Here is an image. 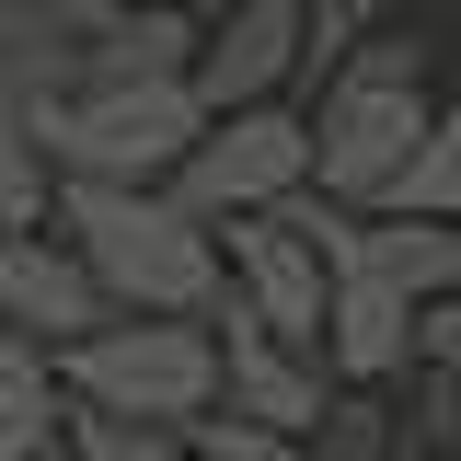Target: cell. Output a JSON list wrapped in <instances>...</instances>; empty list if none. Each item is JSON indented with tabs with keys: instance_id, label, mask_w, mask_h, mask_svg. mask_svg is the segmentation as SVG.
<instances>
[{
	"instance_id": "8992f818",
	"label": "cell",
	"mask_w": 461,
	"mask_h": 461,
	"mask_svg": "<svg viewBox=\"0 0 461 461\" xmlns=\"http://www.w3.org/2000/svg\"><path fill=\"white\" fill-rule=\"evenodd\" d=\"M208 335H220V403H230V415H254V427H312V415L335 403V369H323V346L277 335L254 300H230V288H220Z\"/></svg>"
},
{
	"instance_id": "7402d4cb",
	"label": "cell",
	"mask_w": 461,
	"mask_h": 461,
	"mask_svg": "<svg viewBox=\"0 0 461 461\" xmlns=\"http://www.w3.org/2000/svg\"><path fill=\"white\" fill-rule=\"evenodd\" d=\"M450 23H461V0H450Z\"/></svg>"
},
{
	"instance_id": "5bb4252c",
	"label": "cell",
	"mask_w": 461,
	"mask_h": 461,
	"mask_svg": "<svg viewBox=\"0 0 461 461\" xmlns=\"http://www.w3.org/2000/svg\"><path fill=\"white\" fill-rule=\"evenodd\" d=\"M381 208H427V220H461V104H438L427 115V139L403 150V173H393V196Z\"/></svg>"
},
{
	"instance_id": "5b68a950",
	"label": "cell",
	"mask_w": 461,
	"mask_h": 461,
	"mask_svg": "<svg viewBox=\"0 0 461 461\" xmlns=\"http://www.w3.org/2000/svg\"><path fill=\"white\" fill-rule=\"evenodd\" d=\"M162 185L196 208V220L277 208L288 185H312V115L288 104V93H266V104H220L196 139H185V162H173Z\"/></svg>"
},
{
	"instance_id": "ac0fdd59",
	"label": "cell",
	"mask_w": 461,
	"mask_h": 461,
	"mask_svg": "<svg viewBox=\"0 0 461 461\" xmlns=\"http://www.w3.org/2000/svg\"><path fill=\"white\" fill-rule=\"evenodd\" d=\"M403 381H415V403H403V450H438V438H461V369H450V357H415Z\"/></svg>"
},
{
	"instance_id": "ba28073f",
	"label": "cell",
	"mask_w": 461,
	"mask_h": 461,
	"mask_svg": "<svg viewBox=\"0 0 461 461\" xmlns=\"http://www.w3.org/2000/svg\"><path fill=\"white\" fill-rule=\"evenodd\" d=\"M220 266H230V300H254L277 335L323 346V242L277 208H230L220 220Z\"/></svg>"
},
{
	"instance_id": "9c48e42d",
	"label": "cell",
	"mask_w": 461,
	"mask_h": 461,
	"mask_svg": "<svg viewBox=\"0 0 461 461\" xmlns=\"http://www.w3.org/2000/svg\"><path fill=\"white\" fill-rule=\"evenodd\" d=\"M115 300H104V277L81 266V242L69 230H0V323H23V335H47V346H69V335H93Z\"/></svg>"
},
{
	"instance_id": "44dd1931",
	"label": "cell",
	"mask_w": 461,
	"mask_h": 461,
	"mask_svg": "<svg viewBox=\"0 0 461 461\" xmlns=\"http://www.w3.org/2000/svg\"><path fill=\"white\" fill-rule=\"evenodd\" d=\"M196 12H220V0H196Z\"/></svg>"
},
{
	"instance_id": "7c38bea8",
	"label": "cell",
	"mask_w": 461,
	"mask_h": 461,
	"mask_svg": "<svg viewBox=\"0 0 461 461\" xmlns=\"http://www.w3.org/2000/svg\"><path fill=\"white\" fill-rule=\"evenodd\" d=\"M300 450H312V461H403V403H393V381H335V403L300 427Z\"/></svg>"
},
{
	"instance_id": "3957f363",
	"label": "cell",
	"mask_w": 461,
	"mask_h": 461,
	"mask_svg": "<svg viewBox=\"0 0 461 461\" xmlns=\"http://www.w3.org/2000/svg\"><path fill=\"white\" fill-rule=\"evenodd\" d=\"M58 381L69 403H104V415L196 427L220 403V335H208V312H104L93 335L58 346Z\"/></svg>"
},
{
	"instance_id": "e0dca14e",
	"label": "cell",
	"mask_w": 461,
	"mask_h": 461,
	"mask_svg": "<svg viewBox=\"0 0 461 461\" xmlns=\"http://www.w3.org/2000/svg\"><path fill=\"white\" fill-rule=\"evenodd\" d=\"M185 438H196V461H312L300 427H254V415H230V403H208Z\"/></svg>"
},
{
	"instance_id": "30bf717a",
	"label": "cell",
	"mask_w": 461,
	"mask_h": 461,
	"mask_svg": "<svg viewBox=\"0 0 461 461\" xmlns=\"http://www.w3.org/2000/svg\"><path fill=\"white\" fill-rule=\"evenodd\" d=\"M323 369L335 381H403L415 369V300L369 266H323Z\"/></svg>"
},
{
	"instance_id": "8fae6325",
	"label": "cell",
	"mask_w": 461,
	"mask_h": 461,
	"mask_svg": "<svg viewBox=\"0 0 461 461\" xmlns=\"http://www.w3.org/2000/svg\"><path fill=\"white\" fill-rule=\"evenodd\" d=\"M0 461H69V381L23 323H0Z\"/></svg>"
},
{
	"instance_id": "ffe728a7",
	"label": "cell",
	"mask_w": 461,
	"mask_h": 461,
	"mask_svg": "<svg viewBox=\"0 0 461 461\" xmlns=\"http://www.w3.org/2000/svg\"><path fill=\"white\" fill-rule=\"evenodd\" d=\"M403 461H461V438H438V450H403Z\"/></svg>"
},
{
	"instance_id": "9a60e30c",
	"label": "cell",
	"mask_w": 461,
	"mask_h": 461,
	"mask_svg": "<svg viewBox=\"0 0 461 461\" xmlns=\"http://www.w3.org/2000/svg\"><path fill=\"white\" fill-rule=\"evenodd\" d=\"M69 461H196L185 427L162 415H104V403H69Z\"/></svg>"
},
{
	"instance_id": "4fadbf2b",
	"label": "cell",
	"mask_w": 461,
	"mask_h": 461,
	"mask_svg": "<svg viewBox=\"0 0 461 461\" xmlns=\"http://www.w3.org/2000/svg\"><path fill=\"white\" fill-rule=\"evenodd\" d=\"M47 196H58V173H47V150H35V104L0 81V230H35Z\"/></svg>"
},
{
	"instance_id": "7a4b0ae2",
	"label": "cell",
	"mask_w": 461,
	"mask_h": 461,
	"mask_svg": "<svg viewBox=\"0 0 461 461\" xmlns=\"http://www.w3.org/2000/svg\"><path fill=\"white\" fill-rule=\"evenodd\" d=\"M300 115H312V185L346 196V208H381L403 150L427 139L438 93H427V58L403 47V35H357V47L300 93Z\"/></svg>"
},
{
	"instance_id": "277c9868",
	"label": "cell",
	"mask_w": 461,
	"mask_h": 461,
	"mask_svg": "<svg viewBox=\"0 0 461 461\" xmlns=\"http://www.w3.org/2000/svg\"><path fill=\"white\" fill-rule=\"evenodd\" d=\"M196 127H208V104L185 93V69H173V81H81V93H47V104H35V150H47V173L162 185Z\"/></svg>"
},
{
	"instance_id": "6da1fadb",
	"label": "cell",
	"mask_w": 461,
	"mask_h": 461,
	"mask_svg": "<svg viewBox=\"0 0 461 461\" xmlns=\"http://www.w3.org/2000/svg\"><path fill=\"white\" fill-rule=\"evenodd\" d=\"M58 230L104 277L115 312H220V220H196L173 185H115V173H58Z\"/></svg>"
},
{
	"instance_id": "2e32d148",
	"label": "cell",
	"mask_w": 461,
	"mask_h": 461,
	"mask_svg": "<svg viewBox=\"0 0 461 461\" xmlns=\"http://www.w3.org/2000/svg\"><path fill=\"white\" fill-rule=\"evenodd\" d=\"M381 23H393V0H300V81H288V93H312V81H323L357 35H381Z\"/></svg>"
},
{
	"instance_id": "d6986e66",
	"label": "cell",
	"mask_w": 461,
	"mask_h": 461,
	"mask_svg": "<svg viewBox=\"0 0 461 461\" xmlns=\"http://www.w3.org/2000/svg\"><path fill=\"white\" fill-rule=\"evenodd\" d=\"M415 357H450V369H461V288L415 300Z\"/></svg>"
},
{
	"instance_id": "52a82bcc",
	"label": "cell",
	"mask_w": 461,
	"mask_h": 461,
	"mask_svg": "<svg viewBox=\"0 0 461 461\" xmlns=\"http://www.w3.org/2000/svg\"><path fill=\"white\" fill-rule=\"evenodd\" d=\"M300 81V0H220L196 12V58H185V93L220 104H266Z\"/></svg>"
}]
</instances>
